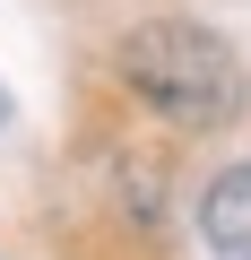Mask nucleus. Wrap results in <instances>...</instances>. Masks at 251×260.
<instances>
[{"label": "nucleus", "instance_id": "3", "mask_svg": "<svg viewBox=\"0 0 251 260\" xmlns=\"http://www.w3.org/2000/svg\"><path fill=\"white\" fill-rule=\"evenodd\" d=\"M0 121H9V95H0Z\"/></svg>", "mask_w": 251, "mask_h": 260}, {"label": "nucleus", "instance_id": "1", "mask_svg": "<svg viewBox=\"0 0 251 260\" xmlns=\"http://www.w3.org/2000/svg\"><path fill=\"white\" fill-rule=\"evenodd\" d=\"M113 70H121V87L148 113H165L182 130H217V121L242 113V61L199 18H148V26H130L121 52H113Z\"/></svg>", "mask_w": 251, "mask_h": 260}, {"label": "nucleus", "instance_id": "2", "mask_svg": "<svg viewBox=\"0 0 251 260\" xmlns=\"http://www.w3.org/2000/svg\"><path fill=\"white\" fill-rule=\"evenodd\" d=\"M199 234H208L217 260H251V165H234V174L208 182V200H199Z\"/></svg>", "mask_w": 251, "mask_h": 260}]
</instances>
